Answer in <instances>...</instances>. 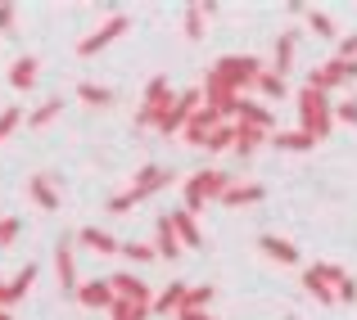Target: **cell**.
Listing matches in <instances>:
<instances>
[{
  "instance_id": "31",
  "label": "cell",
  "mask_w": 357,
  "mask_h": 320,
  "mask_svg": "<svg viewBox=\"0 0 357 320\" xmlns=\"http://www.w3.org/2000/svg\"><path fill=\"white\" fill-rule=\"evenodd\" d=\"M204 149H208V154H218V149H236V122H222V127L208 136Z\"/></svg>"
},
{
  "instance_id": "17",
  "label": "cell",
  "mask_w": 357,
  "mask_h": 320,
  "mask_svg": "<svg viewBox=\"0 0 357 320\" xmlns=\"http://www.w3.org/2000/svg\"><path fill=\"white\" fill-rule=\"evenodd\" d=\"M185 294H190V285L172 280L163 294H154V312H158V316H176V312H181V303H185Z\"/></svg>"
},
{
  "instance_id": "19",
  "label": "cell",
  "mask_w": 357,
  "mask_h": 320,
  "mask_svg": "<svg viewBox=\"0 0 357 320\" xmlns=\"http://www.w3.org/2000/svg\"><path fill=\"white\" fill-rule=\"evenodd\" d=\"M258 145H271V131H258V127H244V122H236V154L249 158Z\"/></svg>"
},
{
  "instance_id": "12",
  "label": "cell",
  "mask_w": 357,
  "mask_h": 320,
  "mask_svg": "<svg viewBox=\"0 0 357 320\" xmlns=\"http://www.w3.org/2000/svg\"><path fill=\"white\" fill-rule=\"evenodd\" d=\"M167 216H172V225H176V239H181L185 248H204V230H199V221H195V212H185V208H172Z\"/></svg>"
},
{
  "instance_id": "2",
  "label": "cell",
  "mask_w": 357,
  "mask_h": 320,
  "mask_svg": "<svg viewBox=\"0 0 357 320\" xmlns=\"http://www.w3.org/2000/svg\"><path fill=\"white\" fill-rule=\"evenodd\" d=\"M231 190V176L227 172H218V167H204V172H195L190 181H185V190H181V208L185 212H199L204 203H213L218 199L222 203V194Z\"/></svg>"
},
{
  "instance_id": "6",
  "label": "cell",
  "mask_w": 357,
  "mask_h": 320,
  "mask_svg": "<svg viewBox=\"0 0 357 320\" xmlns=\"http://www.w3.org/2000/svg\"><path fill=\"white\" fill-rule=\"evenodd\" d=\"M344 81H357V63L349 59H331V63H321V68H312V77H307V86L312 90H335V86H344Z\"/></svg>"
},
{
  "instance_id": "14",
  "label": "cell",
  "mask_w": 357,
  "mask_h": 320,
  "mask_svg": "<svg viewBox=\"0 0 357 320\" xmlns=\"http://www.w3.org/2000/svg\"><path fill=\"white\" fill-rule=\"evenodd\" d=\"M109 285H114V294H118V298H136V303H154V294H149V285H145V280H136V275H127V271H118V275H109Z\"/></svg>"
},
{
  "instance_id": "27",
  "label": "cell",
  "mask_w": 357,
  "mask_h": 320,
  "mask_svg": "<svg viewBox=\"0 0 357 320\" xmlns=\"http://www.w3.org/2000/svg\"><path fill=\"white\" fill-rule=\"evenodd\" d=\"M253 90H258V95H262V99H285V95H289V86H285V77H280V72H276V68H271V72H267V68H262V77H258V86H253Z\"/></svg>"
},
{
  "instance_id": "13",
  "label": "cell",
  "mask_w": 357,
  "mask_h": 320,
  "mask_svg": "<svg viewBox=\"0 0 357 320\" xmlns=\"http://www.w3.org/2000/svg\"><path fill=\"white\" fill-rule=\"evenodd\" d=\"M236 122H244V127H258V131H271V136H276V118H271V109L267 104H253V99H240Z\"/></svg>"
},
{
  "instance_id": "34",
  "label": "cell",
  "mask_w": 357,
  "mask_h": 320,
  "mask_svg": "<svg viewBox=\"0 0 357 320\" xmlns=\"http://www.w3.org/2000/svg\"><path fill=\"white\" fill-rule=\"evenodd\" d=\"M122 257H131V262H158V248H154V243H122Z\"/></svg>"
},
{
  "instance_id": "25",
  "label": "cell",
  "mask_w": 357,
  "mask_h": 320,
  "mask_svg": "<svg viewBox=\"0 0 357 320\" xmlns=\"http://www.w3.org/2000/svg\"><path fill=\"white\" fill-rule=\"evenodd\" d=\"M77 99H82V104H91V109H109V104H114V90L96 86V81H77Z\"/></svg>"
},
{
  "instance_id": "1",
  "label": "cell",
  "mask_w": 357,
  "mask_h": 320,
  "mask_svg": "<svg viewBox=\"0 0 357 320\" xmlns=\"http://www.w3.org/2000/svg\"><path fill=\"white\" fill-rule=\"evenodd\" d=\"M167 185H172V172H167V167H158V163H145V167L136 172V181H131L122 194H114V199H109V208H114V212H127V208H136V203L154 199V194L167 190Z\"/></svg>"
},
{
  "instance_id": "23",
  "label": "cell",
  "mask_w": 357,
  "mask_h": 320,
  "mask_svg": "<svg viewBox=\"0 0 357 320\" xmlns=\"http://www.w3.org/2000/svg\"><path fill=\"white\" fill-rule=\"evenodd\" d=\"M213 9H218L213 0H208V5H204V0H195V5H185V36H190V41H199V36H204V18H208Z\"/></svg>"
},
{
  "instance_id": "26",
  "label": "cell",
  "mask_w": 357,
  "mask_h": 320,
  "mask_svg": "<svg viewBox=\"0 0 357 320\" xmlns=\"http://www.w3.org/2000/svg\"><path fill=\"white\" fill-rule=\"evenodd\" d=\"M149 312H154V303H136V298H118V303L109 307L114 320H145Z\"/></svg>"
},
{
  "instance_id": "8",
  "label": "cell",
  "mask_w": 357,
  "mask_h": 320,
  "mask_svg": "<svg viewBox=\"0 0 357 320\" xmlns=\"http://www.w3.org/2000/svg\"><path fill=\"white\" fill-rule=\"evenodd\" d=\"M73 298H77L86 312H109V307L118 303V294H114V285H109V280H82V289Z\"/></svg>"
},
{
  "instance_id": "38",
  "label": "cell",
  "mask_w": 357,
  "mask_h": 320,
  "mask_svg": "<svg viewBox=\"0 0 357 320\" xmlns=\"http://www.w3.org/2000/svg\"><path fill=\"white\" fill-rule=\"evenodd\" d=\"M335 59H349V63H357V36H344V41L335 45Z\"/></svg>"
},
{
  "instance_id": "32",
  "label": "cell",
  "mask_w": 357,
  "mask_h": 320,
  "mask_svg": "<svg viewBox=\"0 0 357 320\" xmlns=\"http://www.w3.org/2000/svg\"><path fill=\"white\" fill-rule=\"evenodd\" d=\"M23 122H27V113H23V109H18V104H9V109H0V140H9V136H14V131H18V127H23Z\"/></svg>"
},
{
  "instance_id": "3",
  "label": "cell",
  "mask_w": 357,
  "mask_h": 320,
  "mask_svg": "<svg viewBox=\"0 0 357 320\" xmlns=\"http://www.w3.org/2000/svg\"><path fill=\"white\" fill-rule=\"evenodd\" d=\"M331 127H335V109L326 104L321 90L303 86V90H298V131H307L312 140H326Z\"/></svg>"
},
{
  "instance_id": "39",
  "label": "cell",
  "mask_w": 357,
  "mask_h": 320,
  "mask_svg": "<svg viewBox=\"0 0 357 320\" xmlns=\"http://www.w3.org/2000/svg\"><path fill=\"white\" fill-rule=\"evenodd\" d=\"M14 14H18V5L0 0V32H9V27H14Z\"/></svg>"
},
{
  "instance_id": "33",
  "label": "cell",
  "mask_w": 357,
  "mask_h": 320,
  "mask_svg": "<svg viewBox=\"0 0 357 320\" xmlns=\"http://www.w3.org/2000/svg\"><path fill=\"white\" fill-rule=\"evenodd\" d=\"M312 271H317V275H321V280H326V285H335V289H340V285H344V280H349V271H344V266H340V262H317V266H312Z\"/></svg>"
},
{
  "instance_id": "11",
  "label": "cell",
  "mask_w": 357,
  "mask_h": 320,
  "mask_svg": "<svg viewBox=\"0 0 357 320\" xmlns=\"http://www.w3.org/2000/svg\"><path fill=\"white\" fill-rule=\"evenodd\" d=\"M27 199H32L41 212H54V208H59V190H54V181H50L45 172L27 176Z\"/></svg>"
},
{
  "instance_id": "18",
  "label": "cell",
  "mask_w": 357,
  "mask_h": 320,
  "mask_svg": "<svg viewBox=\"0 0 357 320\" xmlns=\"http://www.w3.org/2000/svg\"><path fill=\"white\" fill-rule=\"evenodd\" d=\"M77 239L82 243H86V248H96V253H105V257H109V253H122V243L114 239V234H109L105 230V225H82V230H77Z\"/></svg>"
},
{
  "instance_id": "42",
  "label": "cell",
  "mask_w": 357,
  "mask_h": 320,
  "mask_svg": "<svg viewBox=\"0 0 357 320\" xmlns=\"http://www.w3.org/2000/svg\"><path fill=\"white\" fill-rule=\"evenodd\" d=\"M0 312H5V307H0Z\"/></svg>"
},
{
  "instance_id": "40",
  "label": "cell",
  "mask_w": 357,
  "mask_h": 320,
  "mask_svg": "<svg viewBox=\"0 0 357 320\" xmlns=\"http://www.w3.org/2000/svg\"><path fill=\"white\" fill-rule=\"evenodd\" d=\"M340 303H357V280H344L340 285Z\"/></svg>"
},
{
  "instance_id": "7",
  "label": "cell",
  "mask_w": 357,
  "mask_h": 320,
  "mask_svg": "<svg viewBox=\"0 0 357 320\" xmlns=\"http://www.w3.org/2000/svg\"><path fill=\"white\" fill-rule=\"evenodd\" d=\"M222 122H231V118H227V113H218V109H213V104H204V109L195 113L190 122H185V131H181V136H185V145L204 149V145H208V136H213V131L222 127Z\"/></svg>"
},
{
  "instance_id": "15",
  "label": "cell",
  "mask_w": 357,
  "mask_h": 320,
  "mask_svg": "<svg viewBox=\"0 0 357 320\" xmlns=\"http://www.w3.org/2000/svg\"><path fill=\"white\" fill-rule=\"evenodd\" d=\"M54 275H59V285H63V289H73V294L82 289V280H77V262H73V248H68V243H59V248H54Z\"/></svg>"
},
{
  "instance_id": "24",
  "label": "cell",
  "mask_w": 357,
  "mask_h": 320,
  "mask_svg": "<svg viewBox=\"0 0 357 320\" xmlns=\"http://www.w3.org/2000/svg\"><path fill=\"white\" fill-rule=\"evenodd\" d=\"M32 285H36V266H32V262H23V266H18V275L9 280V307H14V303H23Z\"/></svg>"
},
{
  "instance_id": "29",
  "label": "cell",
  "mask_w": 357,
  "mask_h": 320,
  "mask_svg": "<svg viewBox=\"0 0 357 320\" xmlns=\"http://www.w3.org/2000/svg\"><path fill=\"white\" fill-rule=\"evenodd\" d=\"M59 113H63V99H45V104H36L32 113H27V127L41 131V127H50V122L59 118Z\"/></svg>"
},
{
  "instance_id": "20",
  "label": "cell",
  "mask_w": 357,
  "mask_h": 320,
  "mask_svg": "<svg viewBox=\"0 0 357 320\" xmlns=\"http://www.w3.org/2000/svg\"><path fill=\"white\" fill-rule=\"evenodd\" d=\"M271 145H276L280 154H307L317 140L307 136V131H276V136H271Z\"/></svg>"
},
{
  "instance_id": "5",
  "label": "cell",
  "mask_w": 357,
  "mask_h": 320,
  "mask_svg": "<svg viewBox=\"0 0 357 320\" xmlns=\"http://www.w3.org/2000/svg\"><path fill=\"white\" fill-rule=\"evenodd\" d=\"M127 27H131V18H127V14H109L105 23L96 27V32H91V36H82V41H77V54H82V59H96L100 50H109V45H114L118 36L127 32Z\"/></svg>"
},
{
  "instance_id": "21",
  "label": "cell",
  "mask_w": 357,
  "mask_h": 320,
  "mask_svg": "<svg viewBox=\"0 0 357 320\" xmlns=\"http://www.w3.org/2000/svg\"><path fill=\"white\" fill-rule=\"evenodd\" d=\"M303 289H307V294H312V298H317V303H321V307H331V303H340V289H335V285H326V280H321V275H317V271H312V266H307V271H303Z\"/></svg>"
},
{
  "instance_id": "37",
  "label": "cell",
  "mask_w": 357,
  "mask_h": 320,
  "mask_svg": "<svg viewBox=\"0 0 357 320\" xmlns=\"http://www.w3.org/2000/svg\"><path fill=\"white\" fill-rule=\"evenodd\" d=\"M335 122H349V127H357V99H344V104H335Z\"/></svg>"
},
{
  "instance_id": "16",
  "label": "cell",
  "mask_w": 357,
  "mask_h": 320,
  "mask_svg": "<svg viewBox=\"0 0 357 320\" xmlns=\"http://www.w3.org/2000/svg\"><path fill=\"white\" fill-rule=\"evenodd\" d=\"M258 248L267 253L271 262H280V266H294V262H298V248H294L289 239H280V234H262V239H258Z\"/></svg>"
},
{
  "instance_id": "30",
  "label": "cell",
  "mask_w": 357,
  "mask_h": 320,
  "mask_svg": "<svg viewBox=\"0 0 357 320\" xmlns=\"http://www.w3.org/2000/svg\"><path fill=\"white\" fill-rule=\"evenodd\" d=\"M218 298V289L213 285H195L190 294H185V303H181V312H208V303Z\"/></svg>"
},
{
  "instance_id": "36",
  "label": "cell",
  "mask_w": 357,
  "mask_h": 320,
  "mask_svg": "<svg viewBox=\"0 0 357 320\" xmlns=\"http://www.w3.org/2000/svg\"><path fill=\"white\" fill-rule=\"evenodd\" d=\"M18 230H23V221H18V216H0V248H9V243L18 239Z\"/></svg>"
},
{
  "instance_id": "41",
  "label": "cell",
  "mask_w": 357,
  "mask_h": 320,
  "mask_svg": "<svg viewBox=\"0 0 357 320\" xmlns=\"http://www.w3.org/2000/svg\"><path fill=\"white\" fill-rule=\"evenodd\" d=\"M176 320H213L208 312H176Z\"/></svg>"
},
{
  "instance_id": "22",
  "label": "cell",
  "mask_w": 357,
  "mask_h": 320,
  "mask_svg": "<svg viewBox=\"0 0 357 320\" xmlns=\"http://www.w3.org/2000/svg\"><path fill=\"white\" fill-rule=\"evenodd\" d=\"M262 185H244V181H231V190L222 194V203H227V208H244V203H258L262 199Z\"/></svg>"
},
{
  "instance_id": "9",
  "label": "cell",
  "mask_w": 357,
  "mask_h": 320,
  "mask_svg": "<svg viewBox=\"0 0 357 320\" xmlns=\"http://www.w3.org/2000/svg\"><path fill=\"white\" fill-rule=\"evenodd\" d=\"M154 248H158V262H176V257H181V248H185V243L176 239V225H172V216H167V212L154 221Z\"/></svg>"
},
{
  "instance_id": "35",
  "label": "cell",
  "mask_w": 357,
  "mask_h": 320,
  "mask_svg": "<svg viewBox=\"0 0 357 320\" xmlns=\"http://www.w3.org/2000/svg\"><path fill=\"white\" fill-rule=\"evenodd\" d=\"M307 27H312L317 36H326V41H335V36H340V32H335V23H331V18H326V14H317V9H312V14H307Z\"/></svg>"
},
{
  "instance_id": "10",
  "label": "cell",
  "mask_w": 357,
  "mask_h": 320,
  "mask_svg": "<svg viewBox=\"0 0 357 320\" xmlns=\"http://www.w3.org/2000/svg\"><path fill=\"white\" fill-rule=\"evenodd\" d=\"M36 77H41V59H36V54H18V59L9 63V86H14L18 95H23V90H32Z\"/></svg>"
},
{
  "instance_id": "4",
  "label": "cell",
  "mask_w": 357,
  "mask_h": 320,
  "mask_svg": "<svg viewBox=\"0 0 357 320\" xmlns=\"http://www.w3.org/2000/svg\"><path fill=\"white\" fill-rule=\"evenodd\" d=\"M213 72H218V77H227L231 86H236L240 95H244V90H253V86H258L262 63L253 59V54H222V59L213 63Z\"/></svg>"
},
{
  "instance_id": "28",
  "label": "cell",
  "mask_w": 357,
  "mask_h": 320,
  "mask_svg": "<svg viewBox=\"0 0 357 320\" xmlns=\"http://www.w3.org/2000/svg\"><path fill=\"white\" fill-rule=\"evenodd\" d=\"M294 41H298V32H280L276 36V54H271V59H276V72H280V77H285L289 63H294Z\"/></svg>"
}]
</instances>
